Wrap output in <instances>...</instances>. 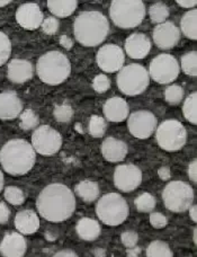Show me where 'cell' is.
<instances>
[{"instance_id": "1", "label": "cell", "mask_w": 197, "mask_h": 257, "mask_svg": "<svg viewBox=\"0 0 197 257\" xmlns=\"http://www.w3.org/2000/svg\"><path fill=\"white\" fill-rule=\"evenodd\" d=\"M41 217L50 222H62L76 210V197L68 186L54 183L41 191L36 200Z\"/></svg>"}, {"instance_id": "2", "label": "cell", "mask_w": 197, "mask_h": 257, "mask_svg": "<svg viewBox=\"0 0 197 257\" xmlns=\"http://www.w3.org/2000/svg\"><path fill=\"white\" fill-rule=\"evenodd\" d=\"M36 153L24 139H13L5 144L0 151V163L4 171L14 176L25 175L34 167Z\"/></svg>"}, {"instance_id": "3", "label": "cell", "mask_w": 197, "mask_h": 257, "mask_svg": "<svg viewBox=\"0 0 197 257\" xmlns=\"http://www.w3.org/2000/svg\"><path fill=\"white\" fill-rule=\"evenodd\" d=\"M108 20L99 12H84L79 14L73 24L76 40L85 47H96L107 38Z\"/></svg>"}, {"instance_id": "4", "label": "cell", "mask_w": 197, "mask_h": 257, "mask_svg": "<svg viewBox=\"0 0 197 257\" xmlns=\"http://www.w3.org/2000/svg\"><path fill=\"white\" fill-rule=\"evenodd\" d=\"M36 72L41 80L48 85H60L71 72V64L65 53L50 51L38 60Z\"/></svg>"}, {"instance_id": "5", "label": "cell", "mask_w": 197, "mask_h": 257, "mask_svg": "<svg viewBox=\"0 0 197 257\" xmlns=\"http://www.w3.org/2000/svg\"><path fill=\"white\" fill-rule=\"evenodd\" d=\"M109 16L114 24L121 29H133L143 21L145 6L141 0H113Z\"/></svg>"}, {"instance_id": "6", "label": "cell", "mask_w": 197, "mask_h": 257, "mask_svg": "<svg viewBox=\"0 0 197 257\" xmlns=\"http://www.w3.org/2000/svg\"><path fill=\"white\" fill-rule=\"evenodd\" d=\"M96 213L103 223L115 227L127 219L130 208L124 197L117 193H108L100 197L97 202Z\"/></svg>"}, {"instance_id": "7", "label": "cell", "mask_w": 197, "mask_h": 257, "mask_svg": "<svg viewBox=\"0 0 197 257\" xmlns=\"http://www.w3.org/2000/svg\"><path fill=\"white\" fill-rule=\"evenodd\" d=\"M118 89L127 96H137L143 93L150 84L148 70L141 64L132 63L123 67L116 77Z\"/></svg>"}, {"instance_id": "8", "label": "cell", "mask_w": 197, "mask_h": 257, "mask_svg": "<svg viewBox=\"0 0 197 257\" xmlns=\"http://www.w3.org/2000/svg\"><path fill=\"white\" fill-rule=\"evenodd\" d=\"M164 206L171 212L180 213L188 210L194 202V191L182 181H172L162 192Z\"/></svg>"}, {"instance_id": "9", "label": "cell", "mask_w": 197, "mask_h": 257, "mask_svg": "<svg viewBox=\"0 0 197 257\" xmlns=\"http://www.w3.org/2000/svg\"><path fill=\"white\" fill-rule=\"evenodd\" d=\"M155 138L160 148L168 153H176L185 146L187 132L179 121L167 120L158 126Z\"/></svg>"}, {"instance_id": "10", "label": "cell", "mask_w": 197, "mask_h": 257, "mask_svg": "<svg viewBox=\"0 0 197 257\" xmlns=\"http://www.w3.org/2000/svg\"><path fill=\"white\" fill-rule=\"evenodd\" d=\"M180 72L179 63L171 54H159L150 63L149 77L158 84H170L177 79Z\"/></svg>"}, {"instance_id": "11", "label": "cell", "mask_w": 197, "mask_h": 257, "mask_svg": "<svg viewBox=\"0 0 197 257\" xmlns=\"http://www.w3.org/2000/svg\"><path fill=\"white\" fill-rule=\"evenodd\" d=\"M61 146V135L50 125H41L32 135V147L35 153L42 156L56 155Z\"/></svg>"}, {"instance_id": "12", "label": "cell", "mask_w": 197, "mask_h": 257, "mask_svg": "<svg viewBox=\"0 0 197 257\" xmlns=\"http://www.w3.org/2000/svg\"><path fill=\"white\" fill-rule=\"evenodd\" d=\"M157 125V117L149 111H136L132 113L127 121L131 135L137 139H148L153 135Z\"/></svg>"}, {"instance_id": "13", "label": "cell", "mask_w": 197, "mask_h": 257, "mask_svg": "<svg viewBox=\"0 0 197 257\" xmlns=\"http://www.w3.org/2000/svg\"><path fill=\"white\" fill-rule=\"evenodd\" d=\"M142 183V172L135 165H121L114 172V184L122 192L136 190Z\"/></svg>"}, {"instance_id": "14", "label": "cell", "mask_w": 197, "mask_h": 257, "mask_svg": "<svg viewBox=\"0 0 197 257\" xmlns=\"http://www.w3.org/2000/svg\"><path fill=\"white\" fill-rule=\"evenodd\" d=\"M98 67L105 72H116L123 68L125 61L124 52L115 44H106L100 48L96 57Z\"/></svg>"}, {"instance_id": "15", "label": "cell", "mask_w": 197, "mask_h": 257, "mask_svg": "<svg viewBox=\"0 0 197 257\" xmlns=\"http://www.w3.org/2000/svg\"><path fill=\"white\" fill-rule=\"evenodd\" d=\"M180 39V31L171 22H164L153 30V41L158 48L169 50L175 48Z\"/></svg>"}, {"instance_id": "16", "label": "cell", "mask_w": 197, "mask_h": 257, "mask_svg": "<svg viewBox=\"0 0 197 257\" xmlns=\"http://www.w3.org/2000/svg\"><path fill=\"white\" fill-rule=\"evenodd\" d=\"M16 21L23 29L34 31L42 25L43 13L36 4H24L17 9Z\"/></svg>"}, {"instance_id": "17", "label": "cell", "mask_w": 197, "mask_h": 257, "mask_svg": "<svg viewBox=\"0 0 197 257\" xmlns=\"http://www.w3.org/2000/svg\"><path fill=\"white\" fill-rule=\"evenodd\" d=\"M26 249V240L20 232L7 233L0 244V253L4 257H24Z\"/></svg>"}, {"instance_id": "18", "label": "cell", "mask_w": 197, "mask_h": 257, "mask_svg": "<svg viewBox=\"0 0 197 257\" xmlns=\"http://www.w3.org/2000/svg\"><path fill=\"white\" fill-rule=\"evenodd\" d=\"M23 103L14 91L0 93V118L2 120H14L21 115Z\"/></svg>"}, {"instance_id": "19", "label": "cell", "mask_w": 197, "mask_h": 257, "mask_svg": "<svg viewBox=\"0 0 197 257\" xmlns=\"http://www.w3.org/2000/svg\"><path fill=\"white\" fill-rule=\"evenodd\" d=\"M151 50V42L149 38L142 33L130 35L125 41V51L132 59H144Z\"/></svg>"}, {"instance_id": "20", "label": "cell", "mask_w": 197, "mask_h": 257, "mask_svg": "<svg viewBox=\"0 0 197 257\" xmlns=\"http://www.w3.org/2000/svg\"><path fill=\"white\" fill-rule=\"evenodd\" d=\"M100 150H102L103 157L111 163L122 162L129 153V148L125 142L113 137L106 138L103 141Z\"/></svg>"}, {"instance_id": "21", "label": "cell", "mask_w": 197, "mask_h": 257, "mask_svg": "<svg viewBox=\"0 0 197 257\" xmlns=\"http://www.w3.org/2000/svg\"><path fill=\"white\" fill-rule=\"evenodd\" d=\"M8 79L15 84H24L33 77V66L27 60L14 59L7 68Z\"/></svg>"}, {"instance_id": "22", "label": "cell", "mask_w": 197, "mask_h": 257, "mask_svg": "<svg viewBox=\"0 0 197 257\" xmlns=\"http://www.w3.org/2000/svg\"><path fill=\"white\" fill-rule=\"evenodd\" d=\"M130 113V107L126 100L121 97H112L106 100L104 104L105 117L109 122L118 123L126 120Z\"/></svg>"}, {"instance_id": "23", "label": "cell", "mask_w": 197, "mask_h": 257, "mask_svg": "<svg viewBox=\"0 0 197 257\" xmlns=\"http://www.w3.org/2000/svg\"><path fill=\"white\" fill-rule=\"evenodd\" d=\"M15 227L23 235H33L39 230L40 219L33 210H23L16 214Z\"/></svg>"}, {"instance_id": "24", "label": "cell", "mask_w": 197, "mask_h": 257, "mask_svg": "<svg viewBox=\"0 0 197 257\" xmlns=\"http://www.w3.org/2000/svg\"><path fill=\"white\" fill-rule=\"evenodd\" d=\"M76 231L82 240L93 241L100 236L102 228L99 222L90 218H82L78 221L76 226Z\"/></svg>"}, {"instance_id": "25", "label": "cell", "mask_w": 197, "mask_h": 257, "mask_svg": "<svg viewBox=\"0 0 197 257\" xmlns=\"http://www.w3.org/2000/svg\"><path fill=\"white\" fill-rule=\"evenodd\" d=\"M47 5L53 15L61 18L72 15L78 7L76 0H48Z\"/></svg>"}, {"instance_id": "26", "label": "cell", "mask_w": 197, "mask_h": 257, "mask_svg": "<svg viewBox=\"0 0 197 257\" xmlns=\"http://www.w3.org/2000/svg\"><path fill=\"white\" fill-rule=\"evenodd\" d=\"M76 194L85 202H94L99 196V186L96 182L85 180L78 183L75 189Z\"/></svg>"}, {"instance_id": "27", "label": "cell", "mask_w": 197, "mask_h": 257, "mask_svg": "<svg viewBox=\"0 0 197 257\" xmlns=\"http://www.w3.org/2000/svg\"><path fill=\"white\" fill-rule=\"evenodd\" d=\"M197 11L193 9V11L187 12L184 16H182L180 21V29L182 34L186 38L190 40L197 39Z\"/></svg>"}, {"instance_id": "28", "label": "cell", "mask_w": 197, "mask_h": 257, "mask_svg": "<svg viewBox=\"0 0 197 257\" xmlns=\"http://www.w3.org/2000/svg\"><path fill=\"white\" fill-rule=\"evenodd\" d=\"M182 113L185 118L191 124H197V94H190L186 98L184 105H182Z\"/></svg>"}, {"instance_id": "29", "label": "cell", "mask_w": 197, "mask_h": 257, "mask_svg": "<svg viewBox=\"0 0 197 257\" xmlns=\"http://www.w3.org/2000/svg\"><path fill=\"white\" fill-rule=\"evenodd\" d=\"M172 250L168 244L160 240L151 242L146 248V257H172Z\"/></svg>"}, {"instance_id": "30", "label": "cell", "mask_w": 197, "mask_h": 257, "mask_svg": "<svg viewBox=\"0 0 197 257\" xmlns=\"http://www.w3.org/2000/svg\"><path fill=\"white\" fill-rule=\"evenodd\" d=\"M134 204L137 211L143 213H149L154 210L157 201H155V197L152 194H150V193H142L134 200Z\"/></svg>"}, {"instance_id": "31", "label": "cell", "mask_w": 197, "mask_h": 257, "mask_svg": "<svg viewBox=\"0 0 197 257\" xmlns=\"http://www.w3.org/2000/svg\"><path fill=\"white\" fill-rule=\"evenodd\" d=\"M181 70L187 76H197V53L195 51L186 53L181 57Z\"/></svg>"}, {"instance_id": "32", "label": "cell", "mask_w": 197, "mask_h": 257, "mask_svg": "<svg viewBox=\"0 0 197 257\" xmlns=\"http://www.w3.org/2000/svg\"><path fill=\"white\" fill-rule=\"evenodd\" d=\"M149 16L151 21L155 24H162V23L166 22V20L169 16V11L166 5L163 4H154L149 9Z\"/></svg>"}, {"instance_id": "33", "label": "cell", "mask_w": 197, "mask_h": 257, "mask_svg": "<svg viewBox=\"0 0 197 257\" xmlns=\"http://www.w3.org/2000/svg\"><path fill=\"white\" fill-rule=\"evenodd\" d=\"M20 126L23 130H32L38 126L40 123V118L36 115V113L32 109H25L24 112L21 113L20 115Z\"/></svg>"}, {"instance_id": "34", "label": "cell", "mask_w": 197, "mask_h": 257, "mask_svg": "<svg viewBox=\"0 0 197 257\" xmlns=\"http://www.w3.org/2000/svg\"><path fill=\"white\" fill-rule=\"evenodd\" d=\"M106 131V123L103 117L98 115H93L89 121V133L91 137L100 138L105 135Z\"/></svg>"}, {"instance_id": "35", "label": "cell", "mask_w": 197, "mask_h": 257, "mask_svg": "<svg viewBox=\"0 0 197 257\" xmlns=\"http://www.w3.org/2000/svg\"><path fill=\"white\" fill-rule=\"evenodd\" d=\"M5 199L13 205H22L25 201V195L21 189L16 186H8L5 190Z\"/></svg>"}, {"instance_id": "36", "label": "cell", "mask_w": 197, "mask_h": 257, "mask_svg": "<svg viewBox=\"0 0 197 257\" xmlns=\"http://www.w3.org/2000/svg\"><path fill=\"white\" fill-rule=\"evenodd\" d=\"M73 114H75L73 113V108L70 106V105H67V104L57 105L53 111L54 118L60 123L70 122L73 117Z\"/></svg>"}, {"instance_id": "37", "label": "cell", "mask_w": 197, "mask_h": 257, "mask_svg": "<svg viewBox=\"0 0 197 257\" xmlns=\"http://www.w3.org/2000/svg\"><path fill=\"white\" fill-rule=\"evenodd\" d=\"M164 98L170 105H178L184 98V89L178 85L169 86L164 91Z\"/></svg>"}, {"instance_id": "38", "label": "cell", "mask_w": 197, "mask_h": 257, "mask_svg": "<svg viewBox=\"0 0 197 257\" xmlns=\"http://www.w3.org/2000/svg\"><path fill=\"white\" fill-rule=\"evenodd\" d=\"M12 53V43L8 36L0 32V66L7 62Z\"/></svg>"}, {"instance_id": "39", "label": "cell", "mask_w": 197, "mask_h": 257, "mask_svg": "<svg viewBox=\"0 0 197 257\" xmlns=\"http://www.w3.org/2000/svg\"><path fill=\"white\" fill-rule=\"evenodd\" d=\"M111 87V80L106 75H98L95 77V79L93 81V88L95 89V91L97 93H105Z\"/></svg>"}, {"instance_id": "40", "label": "cell", "mask_w": 197, "mask_h": 257, "mask_svg": "<svg viewBox=\"0 0 197 257\" xmlns=\"http://www.w3.org/2000/svg\"><path fill=\"white\" fill-rule=\"evenodd\" d=\"M42 30L45 34L48 35H53L56 34L59 30V22L57 18L54 17H49L47 20H44L42 23Z\"/></svg>"}, {"instance_id": "41", "label": "cell", "mask_w": 197, "mask_h": 257, "mask_svg": "<svg viewBox=\"0 0 197 257\" xmlns=\"http://www.w3.org/2000/svg\"><path fill=\"white\" fill-rule=\"evenodd\" d=\"M121 240L126 248H132V247H135L137 241H139V236L135 231H125L122 233Z\"/></svg>"}, {"instance_id": "42", "label": "cell", "mask_w": 197, "mask_h": 257, "mask_svg": "<svg viewBox=\"0 0 197 257\" xmlns=\"http://www.w3.org/2000/svg\"><path fill=\"white\" fill-rule=\"evenodd\" d=\"M150 223L155 229H162L167 226L168 220L166 215L160 212H152L150 214Z\"/></svg>"}, {"instance_id": "43", "label": "cell", "mask_w": 197, "mask_h": 257, "mask_svg": "<svg viewBox=\"0 0 197 257\" xmlns=\"http://www.w3.org/2000/svg\"><path fill=\"white\" fill-rule=\"evenodd\" d=\"M11 217V211L5 203H0V224H4L8 221Z\"/></svg>"}, {"instance_id": "44", "label": "cell", "mask_w": 197, "mask_h": 257, "mask_svg": "<svg viewBox=\"0 0 197 257\" xmlns=\"http://www.w3.org/2000/svg\"><path fill=\"white\" fill-rule=\"evenodd\" d=\"M188 176L194 183H197V160L194 159L188 166Z\"/></svg>"}, {"instance_id": "45", "label": "cell", "mask_w": 197, "mask_h": 257, "mask_svg": "<svg viewBox=\"0 0 197 257\" xmlns=\"http://www.w3.org/2000/svg\"><path fill=\"white\" fill-rule=\"evenodd\" d=\"M158 175L159 177L161 178L163 181H168L169 178L171 177V172H170V168L167 167V166H163V167H160L159 171H158Z\"/></svg>"}, {"instance_id": "46", "label": "cell", "mask_w": 197, "mask_h": 257, "mask_svg": "<svg viewBox=\"0 0 197 257\" xmlns=\"http://www.w3.org/2000/svg\"><path fill=\"white\" fill-rule=\"evenodd\" d=\"M177 4L184 8H195L197 2L196 0H177Z\"/></svg>"}, {"instance_id": "47", "label": "cell", "mask_w": 197, "mask_h": 257, "mask_svg": "<svg viewBox=\"0 0 197 257\" xmlns=\"http://www.w3.org/2000/svg\"><path fill=\"white\" fill-rule=\"evenodd\" d=\"M53 257H79V256H78L75 251L71 249H65V250L58 251V253L53 255Z\"/></svg>"}, {"instance_id": "48", "label": "cell", "mask_w": 197, "mask_h": 257, "mask_svg": "<svg viewBox=\"0 0 197 257\" xmlns=\"http://www.w3.org/2000/svg\"><path fill=\"white\" fill-rule=\"evenodd\" d=\"M60 44L62 47H65V49H70L72 47V40L70 38H68L67 35H62L60 38Z\"/></svg>"}, {"instance_id": "49", "label": "cell", "mask_w": 197, "mask_h": 257, "mask_svg": "<svg viewBox=\"0 0 197 257\" xmlns=\"http://www.w3.org/2000/svg\"><path fill=\"white\" fill-rule=\"evenodd\" d=\"M141 254V248L139 247H132V248H127L126 256L127 257H139Z\"/></svg>"}, {"instance_id": "50", "label": "cell", "mask_w": 197, "mask_h": 257, "mask_svg": "<svg viewBox=\"0 0 197 257\" xmlns=\"http://www.w3.org/2000/svg\"><path fill=\"white\" fill-rule=\"evenodd\" d=\"M188 210H189L190 219L193 220V222H196L197 221V206L195 204H193Z\"/></svg>"}, {"instance_id": "51", "label": "cell", "mask_w": 197, "mask_h": 257, "mask_svg": "<svg viewBox=\"0 0 197 257\" xmlns=\"http://www.w3.org/2000/svg\"><path fill=\"white\" fill-rule=\"evenodd\" d=\"M95 255L96 257H104L105 256V250L102 248H97L95 250Z\"/></svg>"}, {"instance_id": "52", "label": "cell", "mask_w": 197, "mask_h": 257, "mask_svg": "<svg viewBox=\"0 0 197 257\" xmlns=\"http://www.w3.org/2000/svg\"><path fill=\"white\" fill-rule=\"evenodd\" d=\"M3 189H4V175L2 171H0V192L3 191Z\"/></svg>"}, {"instance_id": "53", "label": "cell", "mask_w": 197, "mask_h": 257, "mask_svg": "<svg viewBox=\"0 0 197 257\" xmlns=\"http://www.w3.org/2000/svg\"><path fill=\"white\" fill-rule=\"evenodd\" d=\"M8 4H11V2H9V0H0V7L7 6Z\"/></svg>"}, {"instance_id": "54", "label": "cell", "mask_w": 197, "mask_h": 257, "mask_svg": "<svg viewBox=\"0 0 197 257\" xmlns=\"http://www.w3.org/2000/svg\"><path fill=\"white\" fill-rule=\"evenodd\" d=\"M196 235H197V229L195 228V229H194V235H193V239H194V244H195V245L197 244V236H196Z\"/></svg>"}]
</instances>
